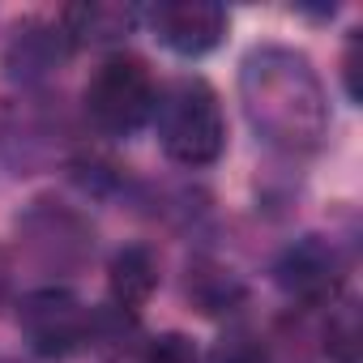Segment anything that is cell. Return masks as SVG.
<instances>
[{
  "instance_id": "6da1fadb",
  "label": "cell",
  "mask_w": 363,
  "mask_h": 363,
  "mask_svg": "<svg viewBox=\"0 0 363 363\" xmlns=\"http://www.w3.org/2000/svg\"><path fill=\"white\" fill-rule=\"evenodd\" d=\"M240 99L252 128L286 150L312 154L329 133V99L308 56L291 48H257L240 69Z\"/></svg>"
},
{
  "instance_id": "7a4b0ae2",
  "label": "cell",
  "mask_w": 363,
  "mask_h": 363,
  "mask_svg": "<svg viewBox=\"0 0 363 363\" xmlns=\"http://www.w3.org/2000/svg\"><path fill=\"white\" fill-rule=\"evenodd\" d=\"M154 128L179 167H206L227 145V120L218 107V94L201 77H179L154 99Z\"/></svg>"
},
{
  "instance_id": "3957f363",
  "label": "cell",
  "mask_w": 363,
  "mask_h": 363,
  "mask_svg": "<svg viewBox=\"0 0 363 363\" xmlns=\"http://www.w3.org/2000/svg\"><path fill=\"white\" fill-rule=\"evenodd\" d=\"M154 77L137 56H111L86 82V116L103 133H133L154 116Z\"/></svg>"
},
{
  "instance_id": "277c9868",
  "label": "cell",
  "mask_w": 363,
  "mask_h": 363,
  "mask_svg": "<svg viewBox=\"0 0 363 363\" xmlns=\"http://www.w3.org/2000/svg\"><path fill=\"white\" fill-rule=\"evenodd\" d=\"M18 329L26 333V342H30L39 354L65 359V354L82 350V346L94 337L99 316H94L73 291L43 286V291H30V295L18 303Z\"/></svg>"
},
{
  "instance_id": "5b68a950",
  "label": "cell",
  "mask_w": 363,
  "mask_h": 363,
  "mask_svg": "<svg viewBox=\"0 0 363 363\" xmlns=\"http://www.w3.org/2000/svg\"><path fill=\"white\" fill-rule=\"evenodd\" d=\"M145 18L154 39L175 56H206L227 35V13L223 5H210V0H158Z\"/></svg>"
},
{
  "instance_id": "8992f818",
  "label": "cell",
  "mask_w": 363,
  "mask_h": 363,
  "mask_svg": "<svg viewBox=\"0 0 363 363\" xmlns=\"http://www.w3.org/2000/svg\"><path fill=\"white\" fill-rule=\"evenodd\" d=\"M342 278H346L342 252L329 240H320V235L299 240L278 261V286L291 299H303V303H329V299H337Z\"/></svg>"
},
{
  "instance_id": "52a82bcc",
  "label": "cell",
  "mask_w": 363,
  "mask_h": 363,
  "mask_svg": "<svg viewBox=\"0 0 363 363\" xmlns=\"http://www.w3.org/2000/svg\"><path fill=\"white\" fill-rule=\"evenodd\" d=\"M137 9L120 5V0H86V5H69L60 13V35L69 48H111L124 35H133Z\"/></svg>"
},
{
  "instance_id": "ba28073f",
  "label": "cell",
  "mask_w": 363,
  "mask_h": 363,
  "mask_svg": "<svg viewBox=\"0 0 363 363\" xmlns=\"http://www.w3.org/2000/svg\"><path fill=\"white\" fill-rule=\"evenodd\" d=\"M107 286H111V299H116L120 312L145 308V299H150L154 286H158V265H154V257H150L145 248H124V252L111 261Z\"/></svg>"
},
{
  "instance_id": "9c48e42d",
  "label": "cell",
  "mask_w": 363,
  "mask_h": 363,
  "mask_svg": "<svg viewBox=\"0 0 363 363\" xmlns=\"http://www.w3.org/2000/svg\"><path fill=\"white\" fill-rule=\"evenodd\" d=\"M65 35L60 26H18L9 43V69L13 73H48L65 56Z\"/></svg>"
},
{
  "instance_id": "30bf717a",
  "label": "cell",
  "mask_w": 363,
  "mask_h": 363,
  "mask_svg": "<svg viewBox=\"0 0 363 363\" xmlns=\"http://www.w3.org/2000/svg\"><path fill=\"white\" fill-rule=\"evenodd\" d=\"M325 350L333 363H359V312L354 303H342L325 325Z\"/></svg>"
},
{
  "instance_id": "8fae6325",
  "label": "cell",
  "mask_w": 363,
  "mask_h": 363,
  "mask_svg": "<svg viewBox=\"0 0 363 363\" xmlns=\"http://www.w3.org/2000/svg\"><path fill=\"white\" fill-rule=\"evenodd\" d=\"M141 363H201V354L184 333H162L141 350Z\"/></svg>"
},
{
  "instance_id": "7c38bea8",
  "label": "cell",
  "mask_w": 363,
  "mask_h": 363,
  "mask_svg": "<svg viewBox=\"0 0 363 363\" xmlns=\"http://www.w3.org/2000/svg\"><path fill=\"white\" fill-rule=\"evenodd\" d=\"M214 363H265V350L257 346L252 333H231V337H223Z\"/></svg>"
},
{
  "instance_id": "4fadbf2b",
  "label": "cell",
  "mask_w": 363,
  "mask_h": 363,
  "mask_svg": "<svg viewBox=\"0 0 363 363\" xmlns=\"http://www.w3.org/2000/svg\"><path fill=\"white\" fill-rule=\"evenodd\" d=\"M342 69H346V94H350V99H359V39H350Z\"/></svg>"
}]
</instances>
